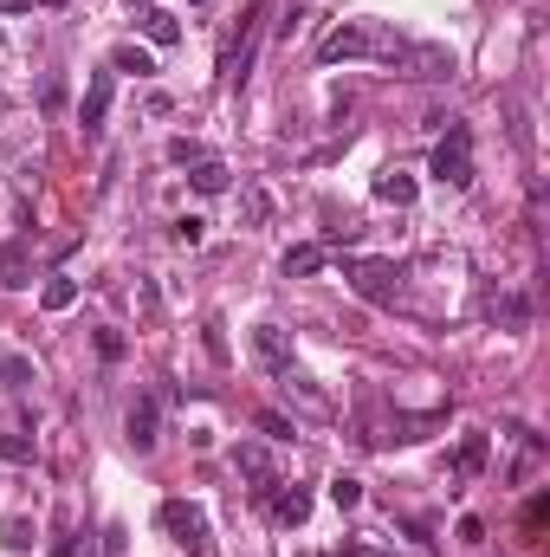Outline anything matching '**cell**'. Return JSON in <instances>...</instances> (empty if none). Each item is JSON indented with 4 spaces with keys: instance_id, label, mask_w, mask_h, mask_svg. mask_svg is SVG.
Returning <instances> with one entry per match:
<instances>
[{
    "instance_id": "cell-32",
    "label": "cell",
    "mask_w": 550,
    "mask_h": 557,
    "mask_svg": "<svg viewBox=\"0 0 550 557\" xmlns=\"http://www.w3.org/2000/svg\"><path fill=\"white\" fill-rule=\"evenodd\" d=\"M460 545H486V525H479V519H460Z\"/></svg>"
},
{
    "instance_id": "cell-19",
    "label": "cell",
    "mask_w": 550,
    "mask_h": 557,
    "mask_svg": "<svg viewBox=\"0 0 550 557\" xmlns=\"http://www.w3.org/2000/svg\"><path fill=\"white\" fill-rule=\"evenodd\" d=\"M279 383H285V396H298V402H305V409H311V415H330V396H324V389H311V376H298V370H285V376H279Z\"/></svg>"
},
{
    "instance_id": "cell-25",
    "label": "cell",
    "mask_w": 550,
    "mask_h": 557,
    "mask_svg": "<svg viewBox=\"0 0 550 557\" xmlns=\"http://www.w3.org/2000/svg\"><path fill=\"white\" fill-rule=\"evenodd\" d=\"M266 214H272L266 188H246V195H240V227H266Z\"/></svg>"
},
{
    "instance_id": "cell-8",
    "label": "cell",
    "mask_w": 550,
    "mask_h": 557,
    "mask_svg": "<svg viewBox=\"0 0 550 557\" xmlns=\"http://www.w3.org/2000/svg\"><path fill=\"white\" fill-rule=\"evenodd\" d=\"M156 428H162V402H156V396H136V402H130V415H123V434H130L136 454H149V447L162 441Z\"/></svg>"
},
{
    "instance_id": "cell-30",
    "label": "cell",
    "mask_w": 550,
    "mask_h": 557,
    "mask_svg": "<svg viewBox=\"0 0 550 557\" xmlns=\"http://www.w3.org/2000/svg\"><path fill=\"white\" fill-rule=\"evenodd\" d=\"M169 162H175V169H195V162H208V149H201L195 137H175L169 143Z\"/></svg>"
},
{
    "instance_id": "cell-33",
    "label": "cell",
    "mask_w": 550,
    "mask_h": 557,
    "mask_svg": "<svg viewBox=\"0 0 550 557\" xmlns=\"http://www.w3.org/2000/svg\"><path fill=\"white\" fill-rule=\"evenodd\" d=\"M343 557H389V551H376V545H363V538H350V545H343Z\"/></svg>"
},
{
    "instance_id": "cell-7",
    "label": "cell",
    "mask_w": 550,
    "mask_h": 557,
    "mask_svg": "<svg viewBox=\"0 0 550 557\" xmlns=\"http://www.w3.org/2000/svg\"><path fill=\"white\" fill-rule=\"evenodd\" d=\"M110 98H117V72H91L85 98H78V124H85V137H98V130H104Z\"/></svg>"
},
{
    "instance_id": "cell-17",
    "label": "cell",
    "mask_w": 550,
    "mask_h": 557,
    "mask_svg": "<svg viewBox=\"0 0 550 557\" xmlns=\"http://www.w3.org/2000/svg\"><path fill=\"white\" fill-rule=\"evenodd\" d=\"M143 33H149V46H175V39H182V20H175L169 7H149L143 13Z\"/></svg>"
},
{
    "instance_id": "cell-10",
    "label": "cell",
    "mask_w": 550,
    "mask_h": 557,
    "mask_svg": "<svg viewBox=\"0 0 550 557\" xmlns=\"http://www.w3.org/2000/svg\"><path fill=\"white\" fill-rule=\"evenodd\" d=\"M486 311L492 324H499V331H531V298L525 292H486Z\"/></svg>"
},
{
    "instance_id": "cell-21",
    "label": "cell",
    "mask_w": 550,
    "mask_h": 557,
    "mask_svg": "<svg viewBox=\"0 0 550 557\" xmlns=\"http://www.w3.org/2000/svg\"><path fill=\"white\" fill-rule=\"evenodd\" d=\"M39 305H46V311H72V305H78V279H46Z\"/></svg>"
},
{
    "instance_id": "cell-31",
    "label": "cell",
    "mask_w": 550,
    "mask_h": 557,
    "mask_svg": "<svg viewBox=\"0 0 550 557\" xmlns=\"http://www.w3.org/2000/svg\"><path fill=\"white\" fill-rule=\"evenodd\" d=\"M98 357H104V363L123 357V337H117V331H98Z\"/></svg>"
},
{
    "instance_id": "cell-34",
    "label": "cell",
    "mask_w": 550,
    "mask_h": 557,
    "mask_svg": "<svg viewBox=\"0 0 550 557\" xmlns=\"http://www.w3.org/2000/svg\"><path fill=\"white\" fill-rule=\"evenodd\" d=\"M52 557H78V538H59V545H52Z\"/></svg>"
},
{
    "instance_id": "cell-28",
    "label": "cell",
    "mask_w": 550,
    "mask_h": 557,
    "mask_svg": "<svg viewBox=\"0 0 550 557\" xmlns=\"http://www.w3.org/2000/svg\"><path fill=\"white\" fill-rule=\"evenodd\" d=\"M201 234H208V221H201V214H182V221L169 227V240H175V247H201Z\"/></svg>"
},
{
    "instance_id": "cell-2",
    "label": "cell",
    "mask_w": 550,
    "mask_h": 557,
    "mask_svg": "<svg viewBox=\"0 0 550 557\" xmlns=\"http://www.w3.org/2000/svg\"><path fill=\"white\" fill-rule=\"evenodd\" d=\"M389 65H395V72H402V78H421V85H447V78L460 72V59H453V46H434V39H402Z\"/></svg>"
},
{
    "instance_id": "cell-5",
    "label": "cell",
    "mask_w": 550,
    "mask_h": 557,
    "mask_svg": "<svg viewBox=\"0 0 550 557\" xmlns=\"http://www.w3.org/2000/svg\"><path fill=\"white\" fill-rule=\"evenodd\" d=\"M266 13H272V0H253V7L240 13V33H233L227 65H220V78H227V85H246V72H253V52H259V33H266Z\"/></svg>"
},
{
    "instance_id": "cell-13",
    "label": "cell",
    "mask_w": 550,
    "mask_h": 557,
    "mask_svg": "<svg viewBox=\"0 0 550 557\" xmlns=\"http://www.w3.org/2000/svg\"><path fill=\"white\" fill-rule=\"evenodd\" d=\"M233 467H240L246 480H253V493H259V499H266V493H272V480H279V473H272V454H266L259 441H240V447H233Z\"/></svg>"
},
{
    "instance_id": "cell-35",
    "label": "cell",
    "mask_w": 550,
    "mask_h": 557,
    "mask_svg": "<svg viewBox=\"0 0 550 557\" xmlns=\"http://www.w3.org/2000/svg\"><path fill=\"white\" fill-rule=\"evenodd\" d=\"M26 7H33V0H0V13H26Z\"/></svg>"
},
{
    "instance_id": "cell-14",
    "label": "cell",
    "mask_w": 550,
    "mask_h": 557,
    "mask_svg": "<svg viewBox=\"0 0 550 557\" xmlns=\"http://www.w3.org/2000/svg\"><path fill=\"white\" fill-rule=\"evenodd\" d=\"M486 454H492L486 434H460V447H453V480H479V473H486Z\"/></svg>"
},
{
    "instance_id": "cell-29",
    "label": "cell",
    "mask_w": 550,
    "mask_h": 557,
    "mask_svg": "<svg viewBox=\"0 0 550 557\" xmlns=\"http://www.w3.org/2000/svg\"><path fill=\"white\" fill-rule=\"evenodd\" d=\"M0 545L7 551H33V519H7L0 525Z\"/></svg>"
},
{
    "instance_id": "cell-27",
    "label": "cell",
    "mask_w": 550,
    "mask_h": 557,
    "mask_svg": "<svg viewBox=\"0 0 550 557\" xmlns=\"http://www.w3.org/2000/svg\"><path fill=\"white\" fill-rule=\"evenodd\" d=\"M253 428L266 434V441H292V434H298V428H292V421H285L279 409H259V415H253Z\"/></svg>"
},
{
    "instance_id": "cell-36",
    "label": "cell",
    "mask_w": 550,
    "mask_h": 557,
    "mask_svg": "<svg viewBox=\"0 0 550 557\" xmlns=\"http://www.w3.org/2000/svg\"><path fill=\"white\" fill-rule=\"evenodd\" d=\"M39 7H65V0H39Z\"/></svg>"
},
{
    "instance_id": "cell-6",
    "label": "cell",
    "mask_w": 550,
    "mask_h": 557,
    "mask_svg": "<svg viewBox=\"0 0 550 557\" xmlns=\"http://www.w3.org/2000/svg\"><path fill=\"white\" fill-rule=\"evenodd\" d=\"M343 279H350V292L363 305H395V292H402V266L395 260H350Z\"/></svg>"
},
{
    "instance_id": "cell-15",
    "label": "cell",
    "mask_w": 550,
    "mask_h": 557,
    "mask_svg": "<svg viewBox=\"0 0 550 557\" xmlns=\"http://www.w3.org/2000/svg\"><path fill=\"white\" fill-rule=\"evenodd\" d=\"M324 260H330V253L318 247V240H298V247H285L279 273H285V279H311V273H324Z\"/></svg>"
},
{
    "instance_id": "cell-11",
    "label": "cell",
    "mask_w": 550,
    "mask_h": 557,
    "mask_svg": "<svg viewBox=\"0 0 550 557\" xmlns=\"http://www.w3.org/2000/svg\"><path fill=\"white\" fill-rule=\"evenodd\" d=\"M33 285V240H0V292Z\"/></svg>"
},
{
    "instance_id": "cell-3",
    "label": "cell",
    "mask_w": 550,
    "mask_h": 557,
    "mask_svg": "<svg viewBox=\"0 0 550 557\" xmlns=\"http://www.w3.org/2000/svg\"><path fill=\"white\" fill-rule=\"evenodd\" d=\"M428 175L440 188H473V130H466L460 117H447V137H440Z\"/></svg>"
},
{
    "instance_id": "cell-16",
    "label": "cell",
    "mask_w": 550,
    "mask_h": 557,
    "mask_svg": "<svg viewBox=\"0 0 550 557\" xmlns=\"http://www.w3.org/2000/svg\"><path fill=\"white\" fill-rule=\"evenodd\" d=\"M415 195H421V188H415V175H408V169H382V175H376V201L415 208Z\"/></svg>"
},
{
    "instance_id": "cell-4",
    "label": "cell",
    "mask_w": 550,
    "mask_h": 557,
    "mask_svg": "<svg viewBox=\"0 0 550 557\" xmlns=\"http://www.w3.org/2000/svg\"><path fill=\"white\" fill-rule=\"evenodd\" d=\"M156 525L169 532V545H182L188 557H208V551H214V538H208V512L188 506V499H162V506H156Z\"/></svg>"
},
{
    "instance_id": "cell-12",
    "label": "cell",
    "mask_w": 550,
    "mask_h": 557,
    "mask_svg": "<svg viewBox=\"0 0 550 557\" xmlns=\"http://www.w3.org/2000/svg\"><path fill=\"white\" fill-rule=\"evenodd\" d=\"M266 506H272V525H305L311 519V493L305 486H285V480H272Z\"/></svg>"
},
{
    "instance_id": "cell-9",
    "label": "cell",
    "mask_w": 550,
    "mask_h": 557,
    "mask_svg": "<svg viewBox=\"0 0 550 557\" xmlns=\"http://www.w3.org/2000/svg\"><path fill=\"white\" fill-rule=\"evenodd\" d=\"M253 357L266 363L272 376H285L292 370V331H285V324H259L253 331Z\"/></svg>"
},
{
    "instance_id": "cell-23",
    "label": "cell",
    "mask_w": 550,
    "mask_h": 557,
    "mask_svg": "<svg viewBox=\"0 0 550 557\" xmlns=\"http://www.w3.org/2000/svg\"><path fill=\"white\" fill-rule=\"evenodd\" d=\"M330 506H337V512L363 506V480H356V473H337V480H330Z\"/></svg>"
},
{
    "instance_id": "cell-20",
    "label": "cell",
    "mask_w": 550,
    "mask_h": 557,
    "mask_svg": "<svg viewBox=\"0 0 550 557\" xmlns=\"http://www.w3.org/2000/svg\"><path fill=\"white\" fill-rule=\"evenodd\" d=\"M0 460H7V467H33V434H26V428L0 434Z\"/></svg>"
},
{
    "instance_id": "cell-22",
    "label": "cell",
    "mask_w": 550,
    "mask_h": 557,
    "mask_svg": "<svg viewBox=\"0 0 550 557\" xmlns=\"http://www.w3.org/2000/svg\"><path fill=\"white\" fill-rule=\"evenodd\" d=\"M110 72H136V78H143V72H156V59H149L143 46H117V52H110Z\"/></svg>"
},
{
    "instance_id": "cell-24",
    "label": "cell",
    "mask_w": 550,
    "mask_h": 557,
    "mask_svg": "<svg viewBox=\"0 0 550 557\" xmlns=\"http://www.w3.org/2000/svg\"><path fill=\"white\" fill-rule=\"evenodd\" d=\"M26 383H33V363H26V357H0V389H7V396H20Z\"/></svg>"
},
{
    "instance_id": "cell-18",
    "label": "cell",
    "mask_w": 550,
    "mask_h": 557,
    "mask_svg": "<svg viewBox=\"0 0 550 557\" xmlns=\"http://www.w3.org/2000/svg\"><path fill=\"white\" fill-rule=\"evenodd\" d=\"M227 162L220 156H208V162H195V175H188V182H195V195H227Z\"/></svg>"
},
{
    "instance_id": "cell-1",
    "label": "cell",
    "mask_w": 550,
    "mask_h": 557,
    "mask_svg": "<svg viewBox=\"0 0 550 557\" xmlns=\"http://www.w3.org/2000/svg\"><path fill=\"white\" fill-rule=\"evenodd\" d=\"M395 46H402V33H395V26L350 20V26H337V33H324L318 59H324V65H343V59H395Z\"/></svg>"
},
{
    "instance_id": "cell-26",
    "label": "cell",
    "mask_w": 550,
    "mask_h": 557,
    "mask_svg": "<svg viewBox=\"0 0 550 557\" xmlns=\"http://www.w3.org/2000/svg\"><path fill=\"white\" fill-rule=\"evenodd\" d=\"M544 525H550V499L538 493V499L525 506V545H544Z\"/></svg>"
}]
</instances>
